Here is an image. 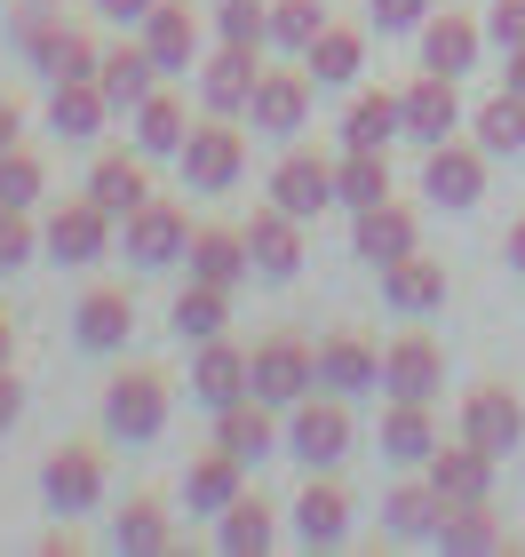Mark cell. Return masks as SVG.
<instances>
[{
  "instance_id": "obj_42",
  "label": "cell",
  "mask_w": 525,
  "mask_h": 557,
  "mask_svg": "<svg viewBox=\"0 0 525 557\" xmlns=\"http://www.w3.org/2000/svg\"><path fill=\"white\" fill-rule=\"evenodd\" d=\"M327 24H335L327 0H271V48H287V57H303Z\"/></svg>"
},
{
  "instance_id": "obj_6",
  "label": "cell",
  "mask_w": 525,
  "mask_h": 557,
  "mask_svg": "<svg viewBox=\"0 0 525 557\" xmlns=\"http://www.w3.org/2000/svg\"><path fill=\"white\" fill-rule=\"evenodd\" d=\"M486 160L493 151L470 136V144H430V160H422V191L438 199V208H478V191H486Z\"/></svg>"
},
{
  "instance_id": "obj_33",
  "label": "cell",
  "mask_w": 525,
  "mask_h": 557,
  "mask_svg": "<svg viewBox=\"0 0 525 557\" xmlns=\"http://www.w3.org/2000/svg\"><path fill=\"white\" fill-rule=\"evenodd\" d=\"M104 96H112V112H136L143 96H152V81H160V64H152V48L143 40H120V48H104Z\"/></svg>"
},
{
  "instance_id": "obj_9",
  "label": "cell",
  "mask_w": 525,
  "mask_h": 557,
  "mask_svg": "<svg viewBox=\"0 0 525 557\" xmlns=\"http://www.w3.org/2000/svg\"><path fill=\"white\" fill-rule=\"evenodd\" d=\"M112 223H120V215H112V208H96V199H64V208L48 215L40 247H48L57 263H96V256L112 247Z\"/></svg>"
},
{
  "instance_id": "obj_40",
  "label": "cell",
  "mask_w": 525,
  "mask_h": 557,
  "mask_svg": "<svg viewBox=\"0 0 525 557\" xmlns=\"http://www.w3.org/2000/svg\"><path fill=\"white\" fill-rule=\"evenodd\" d=\"M470 128H478V144L493 151V160H517V151H525V96L517 88H493Z\"/></svg>"
},
{
  "instance_id": "obj_14",
  "label": "cell",
  "mask_w": 525,
  "mask_h": 557,
  "mask_svg": "<svg viewBox=\"0 0 525 557\" xmlns=\"http://www.w3.org/2000/svg\"><path fill=\"white\" fill-rule=\"evenodd\" d=\"M271 208H287V215H318V208H335V160H318V151H287L279 168H271Z\"/></svg>"
},
{
  "instance_id": "obj_1",
  "label": "cell",
  "mask_w": 525,
  "mask_h": 557,
  "mask_svg": "<svg viewBox=\"0 0 525 557\" xmlns=\"http://www.w3.org/2000/svg\"><path fill=\"white\" fill-rule=\"evenodd\" d=\"M104 430L112 438H160L167 430V374H152V367H128V374H112L104 383Z\"/></svg>"
},
{
  "instance_id": "obj_25",
  "label": "cell",
  "mask_w": 525,
  "mask_h": 557,
  "mask_svg": "<svg viewBox=\"0 0 525 557\" xmlns=\"http://www.w3.org/2000/svg\"><path fill=\"white\" fill-rule=\"evenodd\" d=\"M390 136H407V96H390V88L350 96V112H342V151H383Z\"/></svg>"
},
{
  "instance_id": "obj_35",
  "label": "cell",
  "mask_w": 525,
  "mask_h": 557,
  "mask_svg": "<svg viewBox=\"0 0 525 557\" xmlns=\"http://www.w3.org/2000/svg\"><path fill=\"white\" fill-rule=\"evenodd\" d=\"M223 319H232V287H215V278H191V287L175 295V311H167V326L184 343H215Z\"/></svg>"
},
{
  "instance_id": "obj_52",
  "label": "cell",
  "mask_w": 525,
  "mask_h": 557,
  "mask_svg": "<svg viewBox=\"0 0 525 557\" xmlns=\"http://www.w3.org/2000/svg\"><path fill=\"white\" fill-rule=\"evenodd\" d=\"M24 136V104H16V96H0V151H9Z\"/></svg>"
},
{
  "instance_id": "obj_15",
  "label": "cell",
  "mask_w": 525,
  "mask_h": 557,
  "mask_svg": "<svg viewBox=\"0 0 525 557\" xmlns=\"http://www.w3.org/2000/svg\"><path fill=\"white\" fill-rule=\"evenodd\" d=\"M493 462H502V454H486L478 438H454V446H438L430 462H422V478H430L446 502H486L493 494Z\"/></svg>"
},
{
  "instance_id": "obj_54",
  "label": "cell",
  "mask_w": 525,
  "mask_h": 557,
  "mask_svg": "<svg viewBox=\"0 0 525 557\" xmlns=\"http://www.w3.org/2000/svg\"><path fill=\"white\" fill-rule=\"evenodd\" d=\"M502 88H517V96H525V48H510V64H502Z\"/></svg>"
},
{
  "instance_id": "obj_45",
  "label": "cell",
  "mask_w": 525,
  "mask_h": 557,
  "mask_svg": "<svg viewBox=\"0 0 525 557\" xmlns=\"http://www.w3.org/2000/svg\"><path fill=\"white\" fill-rule=\"evenodd\" d=\"M48 191V175H40V160L24 144H9L0 151V208H33V199Z\"/></svg>"
},
{
  "instance_id": "obj_53",
  "label": "cell",
  "mask_w": 525,
  "mask_h": 557,
  "mask_svg": "<svg viewBox=\"0 0 525 557\" xmlns=\"http://www.w3.org/2000/svg\"><path fill=\"white\" fill-rule=\"evenodd\" d=\"M502 256H510V271H525V215L510 223V239H502Z\"/></svg>"
},
{
  "instance_id": "obj_18",
  "label": "cell",
  "mask_w": 525,
  "mask_h": 557,
  "mask_svg": "<svg viewBox=\"0 0 525 557\" xmlns=\"http://www.w3.org/2000/svg\"><path fill=\"white\" fill-rule=\"evenodd\" d=\"M247 256H255L263 278H295V271H303V215L255 208V223H247Z\"/></svg>"
},
{
  "instance_id": "obj_2",
  "label": "cell",
  "mask_w": 525,
  "mask_h": 557,
  "mask_svg": "<svg viewBox=\"0 0 525 557\" xmlns=\"http://www.w3.org/2000/svg\"><path fill=\"white\" fill-rule=\"evenodd\" d=\"M175 160H184V184L191 191H232L239 175H247V136L223 112H208V128H191Z\"/></svg>"
},
{
  "instance_id": "obj_17",
  "label": "cell",
  "mask_w": 525,
  "mask_h": 557,
  "mask_svg": "<svg viewBox=\"0 0 525 557\" xmlns=\"http://www.w3.org/2000/svg\"><path fill=\"white\" fill-rule=\"evenodd\" d=\"M478 48H486V24L478 16H462V9H446V16H422V72H462L478 64Z\"/></svg>"
},
{
  "instance_id": "obj_50",
  "label": "cell",
  "mask_w": 525,
  "mask_h": 557,
  "mask_svg": "<svg viewBox=\"0 0 525 557\" xmlns=\"http://www.w3.org/2000/svg\"><path fill=\"white\" fill-rule=\"evenodd\" d=\"M96 9H104L112 24H143V16H152V9H160V0H96Z\"/></svg>"
},
{
  "instance_id": "obj_29",
  "label": "cell",
  "mask_w": 525,
  "mask_h": 557,
  "mask_svg": "<svg viewBox=\"0 0 525 557\" xmlns=\"http://www.w3.org/2000/svg\"><path fill=\"white\" fill-rule=\"evenodd\" d=\"M383 295H390V311H407V319L438 311V302H446V263H430V256H398V263H383Z\"/></svg>"
},
{
  "instance_id": "obj_23",
  "label": "cell",
  "mask_w": 525,
  "mask_h": 557,
  "mask_svg": "<svg viewBox=\"0 0 525 557\" xmlns=\"http://www.w3.org/2000/svg\"><path fill=\"white\" fill-rule=\"evenodd\" d=\"M295 534H303L311 549H342V534H350V494L335 486V478L311 470V486L295 494Z\"/></svg>"
},
{
  "instance_id": "obj_4",
  "label": "cell",
  "mask_w": 525,
  "mask_h": 557,
  "mask_svg": "<svg viewBox=\"0 0 525 557\" xmlns=\"http://www.w3.org/2000/svg\"><path fill=\"white\" fill-rule=\"evenodd\" d=\"M311 96H318V81H311V72H295V64L263 72V81H255V104H247L255 136H279V144H295V136L311 128Z\"/></svg>"
},
{
  "instance_id": "obj_27",
  "label": "cell",
  "mask_w": 525,
  "mask_h": 557,
  "mask_svg": "<svg viewBox=\"0 0 525 557\" xmlns=\"http://www.w3.org/2000/svg\"><path fill=\"white\" fill-rule=\"evenodd\" d=\"M143 48H152L160 72H191V57H199V16H191V0H160V9L143 16Z\"/></svg>"
},
{
  "instance_id": "obj_32",
  "label": "cell",
  "mask_w": 525,
  "mask_h": 557,
  "mask_svg": "<svg viewBox=\"0 0 525 557\" xmlns=\"http://www.w3.org/2000/svg\"><path fill=\"white\" fill-rule=\"evenodd\" d=\"M215 542H223V557H263L279 542V510H271L263 494H239L232 510L215 518Z\"/></svg>"
},
{
  "instance_id": "obj_49",
  "label": "cell",
  "mask_w": 525,
  "mask_h": 557,
  "mask_svg": "<svg viewBox=\"0 0 525 557\" xmlns=\"http://www.w3.org/2000/svg\"><path fill=\"white\" fill-rule=\"evenodd\" d=\"M48 33H57V16H48L40 0H24V9H16V48H24V57H33V48H40Z\"/></svg>"
},
{
  "instance_id": "obj_5",
  "label": "cell",
  "mask_w": 525,
  "mask_h": 557,
  "mask_svg": "<svg viewBox=\"0 0 525 557\" xmlns=\"http://www.w3.org/2000/svg\"><path fill=\"white\" fill-rule=\"evenodd\" d=\"M120 232H128V263L136 271H167L191 256V215L167 208V199H143L136 215H120Z\"/></svg>"
},
{
  "instance_id": "obj_55",
  "label": "cell",
  "mask_w": 525,
  "mask_h": 557,
  "mask_svg": "<svg viewBox=\"0 0 525 557\" xmlns=\"http://www.w3.org/2000/svg\"><path fill=\"white\" fill-rule=\"evenodd\" d=\"M16 359V326H9V311H0V367Z\"/></svg>"
},
{
  "instance_id": "obj_21",
  "label": "cell",
  "mask_w": 525,
  "mask_h": 557,
  "mask_svg": "<svg viewBox=\"0 0 525 557\" xmlns=\"http://www.w3.org/2000/svg\"><path fill=\"white\" fill-rule=\"evenodd\" d=\"M287 430L271 422V398H239V407H215V446L239 454V462H263V454H279Z\"/></svg>"
},
{
  "instance_id": "obj_43",
  "label": "cell",
  "mask_w": 525,
  "mask_h": 557,
  "mask_svg": "<svg viewBox=\"0 0 525 557\" xmlns=\"http://www.w3.org/2000/svg\"><path fill=\"white\" fill-rule=\"evenodd\" d=\"M215 40L223 48H271V9L263 0H215Z\"/></svg>"
},
{
  "instance_id": "obj_30",
  "label": "cell",
  "mask_w": 525,
  "mask_h": 557,
  "mask_svg": "<svg viewBox=\"0 0 525 557\" xmlns=\"http://www.w3.org/2000/svg\"><path fill=\"white\" fill-rule=\"evenodd\" d=\"M239 470H247V462H239V454H223V446H215V454H199V462L184 470V502H191L199 518H223V510H232V502L247 494V486H239Z\"/></svg>"
},
{
  "instance_id": "obj_26",
  "label": "cell",
  "mask_w": 525,
  "mask_h": 557,
  "mask_svg": "<svg viewBox=\"0 0 525 557\" xmlns=\"http://www.w3.org/2000/svg\"><path fill=\"white\" fill-rule=\"evenodd\" d=\"M128 326H136L128 287H88L80 302H72V335H80L88 350H120V343H128Z\"/></svg>"
},
{
  "instance_id": "obj_46",
  "label": "cell",
  "mask_w": 525,
  "mask_h": 557,
  "mask_svg": "<svg viewBox=\"0 0 525 557\" xmlns=\"http://www.w3.org/2000/svg\"><path fill=\"white\" fill-rule=\"evenodd\" d=\"M33 247H40V232L24 223V208H0V271L33 263Z\"/></svg>"
},
{
  "instance_id": "obj_7",
  "label": "cell",
  "mask_w": 525,
  "mask_h": 557,
  "mask_svg": "<svg viewBox=\"0 0 525 557\" xmlns=\"http://www.w3.org/2000/svg\"><path fill=\"white\" fill-rule=\"evenodd\" d=\"M40 494H48V510H64V518H80L104 502V454L96 446H57L40 462Z\"/></svg>"
},
{
  "instance_id": "obj_28",
  "label": "cell",
  "mask_w": 525,
  "mask_h": 557,
  "mask_svg": "<svg viewBox=\"0 0 525 557\" xmlns=\"http://www.w3.org/2000/svg\"><path fill=\"white\" fill-rule=\"evenodd\" d=\"M303 72L318 88H350L366 72V33H359V24H327V33L303 48Z\"/></svg>"
},
{
  "instance_id": "obj_10",
  "label": "cell",
  "mask_w": 525,
  "mask_h": 557,
  "mask_svg": "<svg viewBox=\"0 0 525 557\" xmlns=\"http://www.w3.org/2000/svg\"><path fill=\"white\" fill-rule=\"evenodd\" d=\"M383 391L390 398H414V407H430V398L446 391V350L430 335H398L383 350Z\"/></svg>"
},
{
  "instance_id": "obj_24",
  "label": "cell",
  "mask_w": 525,
  "mask_h": 557,
  "mask_svg": "<svg viewBox=\"0 0 525 557\" xmlns=\"http://www.w3.org/2000/svg\"><path fill=\"white\" fill-rule=\"evenodd\" d=\"M104 120H112V96H104V81H48V128H57L64 144L96 136Z\"/></svg>"
},
{
  "instance_id": "obj_22",
  "label": "cell",
  "mask_w": 525,
  "mask_h": 557,
  "mask_svg": "<svg viewBox=\"0 0 525 557\" xmlns=\"http://www.w3.org/2000/svg\"><path fill=\"white\" fill-rule=\"evenodd\" d=\"M143 160H152V151H104V160L88 168V199H96V208H112V215H136L143 199H152Z\"/></svg>"
},
{
  "instance_id": "obj_31",
  "label": "cell",
  "mask_w": 525,
  "mask_h": 557,
  "mask_svg": "<svg viewBox=\"0 0 525 557\" xmlns=\"http://www.w3.org/2000/svg\"><path fill=\"white\" fill-rule=\"evenodd\" d=\"M438 518H446V494L430 478H414V486H390L383 494V525L398 542H438Z\"/></svg>"
},
{
  "instance_id": "obj_11",
  "label": "cell",
  "mask_w": 525,
  "mask_h": 557,
  "mask_svg": "<svg viewBox=\"0 0 525 557\" xmlns=\"http://www.w3.org/2000/svg\"><path fill=\"white\" fill-rule=\"evenodd\" d=\"M462 438H478L486 454L525 446V407H517V391H510V383H478V391L462 398Z\"/></svg>"
},
{
  "instance_id": "obj_39",
  "label": "cell",
  "mask_w": 525,
  "mask_h": 557,
  "mask_svg": "<svg viewBox=\"0 0 525 557\" xmlns=\"http://www.w3.org/2000/svg\"><path fill=\"white\" fill-rule=\"evenodd\" d=\"M335 199L350 215L383 208V199H390V160H383V151H342V160H335Z\"/></svg>"
},
{
  "instance_id": "obj_51",
  "label": "cell",
  "mask_w": 525,
  "mask_h": 557,
  "mask_svg": "<svg viewBox=\"0 0 525 557\" xmlns=\"http://www.w3.org/2000/svg\"><path fill=\"white\" fill-rule=\"evenodd\" d=\"M16 414H24V383H16V374H9V367H0V430H9Z\"/></svg>"
},
{
  "instance_id": "obj_47",
  "label": "cell",
  "mask_w": 525,
  "mask_h": 557,
  "mask_svg": "<svg viewBox=\"0 0 525 557\" xmlns=\"http://www.w3.org/2000/svg\"><path fill=\"white\" fill-rule=\"evenodd\" d=\"M422 16H430V0H366L374 33H422Z\"/></svg>"
},
{
  "instance_id": "obj_13",
  "label": "cell",
  "mask_w": 525,
  "mask_h": 557,
  "mask_svg": "<svg viewBox=\"0 0 525 557\" xmlns=\"http://www.w3.org/2000/svg\"><path fill=\"white\" fill-rule=\"evenodd\" d=\"M191 391L208 398V407H239V398H255V350H239V343H199V359H191Z\"/></svg>"
},
{
  "instance_id": "obj_37",
  "label": "cell",
  "mask_w": 525,
  "mask_h": 557,
  "mask_svg": "<svg viewBox=\"0 0 525 557\" xmlns=\"http://www.w3.org/2000/svg\"><path fill=\"white\" fill-rule=\"evenodd\" d=\"M446 438H438V422L430 407H414V398H390V414H383V454L390 462H430Z\"/></svg>"
},
{
  "instance_id": "obj_3",
  "label": "cell",
  "mask_w": 525,
  "mask_h": 557,
  "mask_svg": "<svg viewBox=\"0 0 525 557\" xmlns=\"http://www.w3.org/2000/svg\"><path fill=\"white\" fill-rule=\"evenodd\" d=\"M287 454H295V462H311V470H335V462H342V454H350V407H342V391L295 398V414H287Z\"/></svg>"
},
{
  "instance_id": "obj_44",
  "label": "cell",
  "mask_w": 525,
  "mask_h": 557,
  "mask_svg": "<svg viewBox=\"0 0 525 557\" xmlns=\"http://www.w3.org/2000/svg\"><path fill=\"white\" fill-rule=\"evenodd\" d=\"M112 542H120V549H136V557H152V549H167V510H160L152 494H136L128 510L112 518Z\"/></svg>"
},
{
  "instance_id": "obj_48",
  "label": "cell",
  "mask_w": 525,
  "mask_h": 557,
  "mask_svg": "<svg viewBox=\"0 0 525 557\" xmlns=\"http://www.w3.org/2000/svg\"><path fill=\"white\" fill-rule=\"evenodd\" d=\"M486 40L502 48V57L525 48V0H493V9H486Z\"/></svg>"
},
{
  "instance_id": "obj_16",
  "label": "cell",
  "mask_w": 525,
  "mask_h": 557,
  "mask_svg": "<svg viewBox=\"0 0 525 557\" xmlns=\"http://www.w3.org/2000/svg\"><path fill=\"white\" fill-rule=\"evenodd\" d=\"M407 96V136L430 151V144H446L462 128V96H454V72H422L414 88H398Z\"/></svg>"
},
{
  "instance_id": "obj_12",
  "label": "cell",
  "mask_w": 525,
  "mask_h": 557,
  "mask_svg": "<svg viewBox=\"0 0 525 557\" xmlns=\"http://www.w3.org/2000/svg\"><path fill=\"white\" fill-rule=\"evenodd\" d=\"M255 48H223L215 40V57L199 64V104L223 112V120H247V104H255Z\"/></svg>"
},
{
  "instance_id": "obj_20",
  "label": "cell",
  "mask_w": 525,
  "mask_h": 557,
  "mask_svg": "<svg viewBox=\"0 0 525 557\" xmlns=\"http://www.w3.org/2000/svg\"><path fill=\"white\" fill-rule=\"evenodd\" d=\"M414 208H398V199H383V208H359V223H350V247L383 271V263H398V256H414Z\"/></svg>"
},
{
  "instance_id": "obj_38",
  "label": "cell",
  "mask_w": 525,
  "mask_h": 557,
  "mask_svg": "<svg viewBox=\"0 0 525 557\" xmlns=\"http://www.w3.org/2000/svg\"><path fill=\"white\" fill-rule=\"evenodd\" d=\"M33 64L48 72V81H96V72H104V48H96L80 24H57V33L33 48Z\"/></svg>"
},
{
  "instance_id": "obj_34",
  "label": "cell",
  "mask_w": 525,
  "mask_h": 557,
  "mask_svg": "<svg viewBox=\"0 0 525 557\" xmlns=\"http://www.w3.org/2000/svg\"><path fill=\"white\" fill-rule=\"evenodd\" d=\"M191 278H215V287H239L247 271H255V256H247V232H223V223H208V232H191Z\"/></svg>"
},
{
  "instance_id": "obj_8",
  "label": "cell",
  "mask_w": 525,
  "mask_h": 557,
  "mask_svg": "<svg viewBox=\"0 0 525 557\" xmlns=\"http://www.w3.org/2000/svg\"><path fill=\"white\" fill-rule=\"evenodd\" d=\"M311 383H318V350H311V343H295V335L255 343V398L295 407V398H311Z\"/></svg>"
},
{
  "instance_id": "obj_36",
  "label": "cell",
  "mask_w": 525,
  "mask_h": 557,
  "mask_svg": "<svg viewBox=\"0 0 525 557\" xmlns=\"http://www.w3.org/2000/svg\"><path fill=\"white\" fill-rule=\"evenodd\" d=\"M438 549H446V557H486V549H502V518H493L486 502H446Z\"/></svg>"
},
{
  "instance_id": "obj_41",
  "label": "cell",
  "mask_w": 525,
  "mask_h": 557,
  "mask_svg": "<svg viewBox=\"0 0 525 557\" xmlns=\"http://www.w3.org/2000/svg\"><path fill=\"white\" fill-rule=\"evenodd\" d=\"M128 120H136V151H152V160L160 151H184V136H191V120H184V104H175L167 88H152Z\"/></svg>"
},
{
  "instance_id": "obj_19",
  "label": "cell",
  "mask_w": 525,
  "mask_h": 557,
  "mask_svg": "<svg viewBox=\"0 0 525 557\" xmlns=\"http://www.w3.org/2000/svg\"><path fill=\"white\" fill-rule=\"evenodd\" d=\"M318 383L359 398V391H383V350H374L366 335H327L318 343Z\"/></svg>"
}]
</instances>
